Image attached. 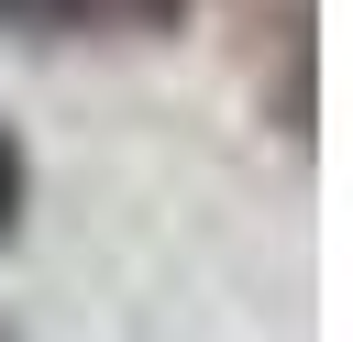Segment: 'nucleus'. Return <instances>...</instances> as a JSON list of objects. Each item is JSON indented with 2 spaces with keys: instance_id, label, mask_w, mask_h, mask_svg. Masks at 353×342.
<instances>
[{
  "instance_id": "f257e3e1",
  "label": "nucleus",
  "mask_w": 353,
  "mask_h": 342,
  "mask_svg": "<svg viewBox=\"0 0 353 342\" xmlns=\"http://www.w3.org/2000/svg\"><path fill=\"white\" fill-rule=\"evenodd\" d=\"M99 11H121V0H0V22H22V33H66V22H99Z\"/></svg>"
},
{
  "instance_id": "f03ea898",
  "label": "nucleus",
  "mask_w": 353,
  "mask_h": 342,
  "mask_svg": "<svg viewBox=\"0 0 353 342\" xmlns=\"http://www.w3.org/2000/svg\"><path fill=\"white\" fill-rule=\"evenodd\" d=\"M22 199H33V154H22V132L0 121V232L22 221Z\"/></svg>"
}]
</instances>
